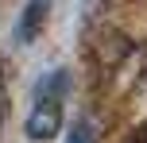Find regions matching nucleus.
Wrapping results in <instances>:
<instances>
[{
	"label": "nucleus",
	"instance_id": "f257e3e1",
	"mask_svg": "<svg viewBox=\"0 0 147 143\" xmlns=\"http://www.w3.org/2000/svg\"><path fill=\"white\" fill-rule=\"evenodd\" d=\"M70 93V74L66 70H51L43 74V81L35 85V105L27 112V139L47 143L62 132V108H66Z\"/></svg>",
	"mask_w": 147,
	"mask_h": 143
},
{
	"label": "nucleus",
	"instance_id": "f03ea898",
	"mask_svg": "<svg viewBox=\"0 0 147 143\" xmlns=\"http://www.w3.org/2000/svg\"><path fill=\"white\" fill-rule=\"evenodd\" d=\"M47 12H51V0H27L23 12H20V23H16V39H20V43H31V39L43 31Z\"/></svg>",
	"mask_w": 147,
	"mask_h": 143
},
{
	"label": "nucleus",
	"instance_id": "7ed1b4c3",
	"mask_svg": "<svg viewBox=\"0 0 147 143\" xmlns=\"http://www.w3.org/2000/svg\"><path fill=\"white\" fill-rule=\"evenodd\" d=\"M66 143H89V128H85V124L78 120V124L70 128V139H66Z\"/></svg>",
	"mask_w": 147,
	"mask_h": 143
},
{
	"label": "nucleus",
	"instance_id": "20e7f679",
	"mask_svg": "<svg viewBox=\"0 0 147 143\" xmlns=\"http://www.w3.org/2000/svg\"><path fill=\"white\" fill-rule=\"evenodd\" d=\"M8 120V85H4V74H0V128Z\"/></svg>",
	"mask_w": 147,
	"mask_h": 143
}]
</instances>
